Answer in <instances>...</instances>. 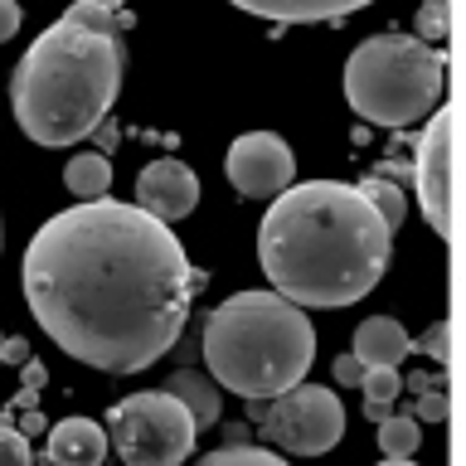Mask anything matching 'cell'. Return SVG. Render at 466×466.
Returning <instances> with one entry per match:
<instances>
[{"instance_id": "6da1fadb", "label": "cell", "mask_w": 466, "mask_h": 466, "mask_svg": "<svg viewBox=\"0 0 466 466\" xmlns=\"http://www.w3.org/2000/svg\"><path fill=\"white\" fill-rule=\"evenodd\" d=\"M20 282L39 330L68 360L102 374H141L175 350L204 277L156 214L83 199L39 224Z\"/></svg>"}, {"instance_id": "7a4b0ae2", "label": "cell", "mask_w": 466, "mask_h": 466, "mask_svg": "<svg viewBox=\"0 0 466 466\" xmlns=\"http://www.w3.org/2000/svg\"><path fill=\"white\" fill-rule=\"evenodd\" d=\"M393 228L355 185L306 180L272 195L258 224V262L291 306H355L389 272Z\"/></svg>"}, {"instance_id": "3957f363", "label": "cell", "mask_w": 466, "mask_h": 466, "mask_svg": "<svg viewBox=\"0 0 466 466\" xmlns=\"http://www.w3.org/2000/svg\"><path fill=\"white\" fill-rule=\"evenodd\" d=\"M122 87V49L112 35L58 20L25 49L10 73V107L29 141L78 146L102 127Z\"/></svg>"}, {"instance_id": "277c9868", "label": "cell", "mask_w": 466, "mask_h": 466, "mask_svg": "<svg viewBox=\"0 0 466 466\" xmlns=\"http://www.w3.org/2000/svg\"><path fill=\"white\" fill-rule=\"evenodd\" d=\"M316 330L301 306L277 291H233L204 320V364L218 389L248 403L277 399L311 374Z\"/></svg>"}, {"instance_id": "5b68a950", "label": "cell", "mask_w": 466, "mask_h": 466, "mask_svg": "<svg viewBox=\"0 0 466 466\" xmlns=\"http://www.w3.org/2000/svg\"><path fill=\"white\" fill-rule=\"evenodd\" d=\"M447 87V54L408 35H374L345 58V97L374 127L422 122Z\"/></svg>"}, {"instance_id": "8992f818", "label": "cell", "mask_w": 466, "mask_h": 466, "mask_svg": "<svg viewBox=\"0 0 466 466\" xmlns=\"http://www.w3.org/2000/svg\"><path fill=\"white\" fill-rule=\"evenodd\" d=\"M116 457L127 466H180L195 451V418L185 413L180 399H170L166 389L156 393H131L107 413Z\"/></svg>"}, {"instance_id": "52a82bcc", "label": "cell", "mask_w": 466, "mask_h": 466, "mask_svg": "<svg viewBox=\"0 0 466 466\" xmlns=\"http://www.w3.org/2000/svg\"><path fill=\"white\" fill-rule=\"evenodd\" d=\"M248 418L272 447L291 451V457H326V451L345 437V408L330 389L301 384L277 393V399L248 403Z\"/></svg>"}, {"instance_id": "ba28073f", "label": "cell", "mask_w": 466, "mask_h": 466, "mask_svg": "<svg viewBox=\"0 0 466 466\" xmlns=\"http://www.w3.org/2000/svg\"><path fill=\"white\" fill-rule=\"evenodd\" d=\"M457 151V112L451 107H432L428 112V131L418 141V199H422V214L437 238H451V156Z\"/></svg>"}, {"instance_id": "9c48e42d", "label": "cell", "mask_w": 466, "mask_h": 466, "mask_svg": "<svg viewBox=\"0 0 466 466\" xmlns=\"http://www.w3.org/2000/svg\"><path fill=\"white\" fill-rule=\"evenodd\" d=\"M224 170H228V180L238 195L272 199L297 180V156H291V146L277 137V131H243V137L228 146Z\"/></svg>"}, {"instance_id": "30bf717a", "label": "cell", "mask_w": 466, "mask_h": 466, "mask_svg": "<svg viewBox=\"0 0 466 466\" xmlns=\"http://www.w3.org/2000/svg\"><path fill=\"white\" fill-rule=\"evenodd\" d=\"M199 204V180L185 160H151L141 175H137V209L156 214L160 224H180V218L195 214Z\"/></svg>"}, {"instance_id": "8fae6325", "label": "cell", "mask_w": 466, "mask_h": 466, "mask_svg": "<svg viewBox=\"0 0 466 466\" xmlns=\"http://www.w3.org/2000/svg\"><path fill=\"white\" fill-rule=\"evenodd\" d=\"M364 370H399L413 355V335H408L393 316H370L355 330V350H350Z\"/></svg>"}, {"instance_id": "7c38bea8", "label": "cell", "mask_w": 466, "mask_h": 466, "mask_svg": "<svg viewBox=\"0 0 466 466\" xmlns=\"http://www.w3.org/2000/svg\"><path fill=\"white\" fill-rule=\"evenodd\" d=\"M49 466H102L107 457V432L93 418H64L49 428Z\"/></svg>"}, {"instance_id": "4fadbf2b", "label": "cell", "mask_w": 466, "mask_h": 466, "mask_svg": "<svg viewBox=\"0 0 466 466\" xmlns=\"http://www.w3.org/2000/svg\"><path fill=\"white\" fill-rule=\"evenodd\" d=\"M248 15H262V20L277 25H316V20H340V15H355L374 0H233Z\"/></svg>"}, {"instance_id": "5bb4252c", "label": "cell", "mask_w": 466, "mask_h": 466, "mask_svg": "<svg viewBox=\"0 0 466 466\" xmlns=\"http://www.w3.org/2000/svg\"><path fill=\"white\" fill-rule=\"evenodd\" d=\"M166 393L170 399H180L185 403V413L195 418V428H214L218 413H224V393H218V384L209 374H199V370H175L166 379Z\"/></svg>"}, {"instance_id": "9a60e30c", "label": "cell", "mask_w": 466, "mask_h": 466, "mask_svg": "<svg viewBox=\"0 0 466 466\" xmlns=\"http://www.w3.org/2000/svg\"><path fill=\"white\" fill-rule=\"evenodd\" d=\"M64 185H68V195H78V204H83V199H102V195H107V185H112V160L102 156V151L68 156Z\"/></svg>"}, {"instance_id": "2e32d148", "label": "cell", "mask_w": 466, "mask_h": 466, "mask_svg": "<svg viewBox=\"0 0 466 466\" xmlns=\"http://www.w3.org/2000/svg\"><path fill=\"white\" fill-rule=\"evenodd\" d=\"M360 389H364V418L384 422L389 418V403L399 399V389H403V379H399V370H364Z\"/></svg>"}, {"instance_id": "e0dca14e", "label": "cell", "mask_w": 466, "mask_h": 466, "mask_svg": "<svg viewBox=\"0 0 466 466\" xmlns=\"http://www.w3.org/2000/svg\"><path fill=\"white\" fill-rule=\"evenodd\" d=\"M422 442V428H418V418H384L379 422V451L384 457H413Z\"/></svg>"}, {"instance_id": "ac0fdd59", "label": "cell", "mask_w": 466, "mask_h": 466, "mask_svg": "<svg viewBox=\"0 0 466 466\" xmlns=\"http://www.w3.org/2000/svg\"><path fill=\"white\" fill-rule=\"evenodd\" d=\"M355 189L374 204V214L384 218L389 228L403 224V195H399V185H393V180H384V175H370V180H360Z\"/></svg>"}, {"instance_id": "d6986e66", "label": "cell", "mask_w": 466, "mask_h": 466, "mask_svg": "<svg viewBox=\"0 0 466 466\" xmlns=\"http://www.w3.org/2000/svg\"><path fill=\"white\" fill-rule=\"evenodd\" d=\"M199 466H287L272 447H248V442H224L209 457H199Z\"/></svg>"}, {"instance_id": "ffe728a7", "label": "cell", "mask_w": 466, "mask_h": 466, "mask_svg": "<svg viewBox=\"0 0 466 466\" xmlns=\"http://www.w3.org/2000/svg\"><path fill=\"white\" fill-rule=\"evenodd\" d=\"M64 20L87 29V35H112L116 39V15L102 5V0H73V5L64 10Z\"/></svg>"}, {"instance_id": "44dd1931", "label": "cell", "mask_w": 466, "mask_h": 466, "mask_svg": "<svg viewBox=\"0 0 466 466\" xmlns=\"http://www.w3.org/2000/svg\"><path fill=\"white\" fill-rule=\"evenodd\" d=\"M0 466H35L29 437H25L20 428H10V413L0 418Z\"/></svg>"}, {"instance_id": "7402d4cb", "label": "cell", "mask_w": 466, "mask_h": 466, "mask_svg": "<svg viewBox=\"0 0 466 466\" xmlns=\"http://www.w3.org/2000/svg\"><path fill=\"white\" fill-rule=\"evenodd\" d=\"M418 39L422 44L447 39V5H442V0H428V5L418 10Z\"/></svg>"}, {"instance_id": "603a6c76", "label": "cell", "mask_w": 466, "mask_h": 466, "mask_svg": "<svg viewBox=\"0 0 466 466\" xmlns=\"http://www.w3.org/2000/svg\"><path fill=\"white\" fill-rule=\"evenodd\" d=\"M422 350H428L437 364H447V360H451V326H447V320H437V326L422 335Z\"/></svg>"}, {"instance_id": "cb8c5ba5", "label": "cell", "mask_w": 466, "mask_h": 466, "mask_svg": "<svg viewBox=\"0 0 466 466\" xmlns=\"http://www.w3.org/2000/svg\"><path fill=\"white\" fill-rule=\"evenodd\" d=\"M418 418L442 422V418H447V389H422V399H418Z\"/></svg>"}, {"instance_id": "d4e9b609", "label": "cell", "mask_w": 466, "mask_h": 466, "mask_svg": "<svg viewBox=\"0 0 466 466\" xmlns=\"http://www.w3.org/2000/svg\"><path fill=\"white\" fill-rule=\"evenodd\" d=\"M360 379H364V364H360L355 355H340V360H335V384L360 389Z\"/></svg>"}, {"instance_id": "484cf974", "label": "cell", "mask_w": 466, "mask_h": 466, "mask_svg": "<svg viewBox=\"0 0 466 466\" xmlns=\"http://www.w3.org/2000/svg\"><path fill=\"white\" fill-rule=\"evenodd\" d=\"M20 5H15V0H0V44L5 39H15V29H20Z\"/></svg>"}, {"instance_id": "4316f807", "label": "cell", "mask_w": 466, "mask_h": 466, "mask_svg": "<svg viewBox=\"0 0 466 466\" xmlns=\"http://www.w3.org/2000/svg\"><path fill=\"white\" fill-rule=\"evenodd\" d=\"M44 384H49V370H44L39 360H25V364H20V389H35V393H39Z\"/></svg>"}, {"instance_id": "83f0119b", "label": "cell", "mask_w": 466, "mask_h": 466, "mask_svg": "<svg viewBox=\"0 0 466 466\" xmlns=\"http://www.w3.org/2000/svg\"><path fill=\"white\" fill-rule=\"evenodd\" d=\"M29 360V340L25 335H10L5 345H0V364H25Z\"/></svg>"}, {"instance_id": "f1b7e54d", "label": "cell", "mask_w": 466, "mask_h": 466, "mask_svg": "<svg viewBox=\"0 0 466 466\" xmlns=\"http://www.w3.org/2000/svg\"><path fill=\"white\" fill-rule=\"evenodd\" d=\"M39 428H44V418H39V413H25L20 432H25V437H39Z\"/></svg>"}, {"instance_id": "f546056e", "label": "cell", "mask_w": 466, "mask_h": 466, "mask_svg": "<svg viewBox=\"0 0 466 466\" xmlns=\"http://www.w3.org/2000/svg\"><path fill=\"white\" fill-rule=\"evenodd\" d=\"M384 466H413V457H384Z\"/></svg>"}, {"instance_id": "4dcf8cb0", "label": "cell", "mask_w": 466, "mask_h": 466, "mask_svg": "<svg viewBox=\"0 0 466 466\" xmlns=\"http://www.w3.org/2000/svg\"><path fill=\"white\" fill-rule=\"evenodd\" d=\"M0 248H5V224H0Z\"/></svg>"}]
</instances>
